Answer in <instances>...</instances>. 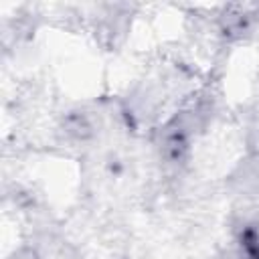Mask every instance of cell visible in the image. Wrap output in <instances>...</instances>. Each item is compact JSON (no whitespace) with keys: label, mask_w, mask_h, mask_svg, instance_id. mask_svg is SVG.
<instances>
[{"label":"cell","mask_w":259,"mask_h":259,"mask_svg":"<svg viewBox=\"0 0 259 259\" xmlns=\"http://www.w3.org/2000/svg\"><path fill=\"white\" fill-rule=\"evenodd\" d=\"M241 241H243V249H245L247 259H259V235L253 229H247L243 233Z\"/></svg>","instance_id":"obj_1"}]
</instances>
